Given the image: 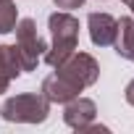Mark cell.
Returning a JSON list of instances; mask_svg holds the SVG:
<instances>
[{"instance_id": "1", "label": "cell", "mask_w": 134, "mask_h": 134, "mask_svg": "<svg viewBox=\"0 0 134 134\" xmlns=\"http://www.w3.org/2000/svg\"><path fill=\"white\" fill-rule=\"evenodd\" d=\"M47 26H50L53 45L45 50V63L55 69L58 63H63L66 58L76 50V42H79V21L69 11H58V13H50Z\"/></svg>"}, {"instance_id": "2", "label": "cell", "mask_w": 134, "mask_h": 134, "mask_svg": "<svg viewBox=\"0 0 134 134\" xmlns=\"http://www.w3.org/2000/svg\"><path fill=\"white\" fill-rule=\"evenodd\" d=\"M50 113V100L45 95H34V92H24V95H13L3 103L0 116L11 124H42Z\"/></svg>"}, {"instance_id": "3", "label": "cell", "mask_w": 134, "mask_h": 134, "mask_svg": "<svg viewBox=\"0 0 134 134\" xmlns=\"http://www.w3.org/2000/svg\"><path fill=\"white\" fill-rule=\"evenodd\" d=\"M55 69H58V71H55L58 76H63L66 82L76 84L79 90L92 87V84L97 82V76H100V66H97V60H95L90 53H76V50L66 58L63 63H58Z\"/></svg>"}, {"instance_id": "4", "label": "cell", "mask_w": 134, "mask_h": 134, "mask_svg": "<svg viewBox=\"0 0 134 134\" xmlns=\"http://www.w3.org/2000/svg\"><path fill=\"white\" fill-rule=\"evenodd\" d=\"M13 32H16V50H19V55H21L24 71H34L40 55H45V50H47L45 40H42L40 32H37L34 19H21Z\"/></svg>"}, {"instance_id": "5", "label": "cell", "mask_w": 134, "mask_h": 134, "mask_svg": "<svg viewBox=\"0 0 134 134\" xmlns=\"http://www.w3.org/2000/svg\"><path fill=\"white\" fill-rule=\"evenodd\" d=\"M87 26H90V40H92V45H97V47H110V45H113L118 21H116L110 13H90Z\"/></svg>"}, {"instance_id": "6", "label": "cell", "mask_w": 134, "mask_h": 134, "mask_svg": "<svg viewBox=\"0 0 134 134\" xmlns=\"http://www.w3.org/2000/svg\"><path fill=\"white\" fill-rule=\"evenodd\" d=\"M95 116H97V105L90 97H74L66 103V110H63V121L76 131L87 126L90 121H95Z\"/></svg>"}, {"instance_id": "7", "label": "cell", "mask_w": 134, "mask_h": 134, "mask_svg": "<svg viewBox=\"0 0 134 134\" xmlns=\"http://www.w3.org/2000/svg\"><path fill=\"white\" fill-rule=\"evenodd\" d=\"M19 74H24V66L16 45H0V95L11 87Z\"/></svg>"}, {"instance_id": "8", "label": "cell", "mask_w": 134, "mask_h": 134, "mask_svg": "<svg viewBox=\"0 0 134 134\" xmlns=\"http://www.w3.org/2000/svg\"><path fill=\"white\" fill-rule=\"evenodd\" d=\"M79 87L76 84H71V82H66L63 76H58V74H50L45 82H42V95L50 100V103H69V100H74V97H79Z\"/></svg>"}, {"instance_id": "9", "label": "cell", "mask_w": 134, "mask_h": 134, "mask_svg": "<svg viewBox=\"0 0 134 134\" xmlns=\"http://www.w3.org/2000/svg\"><path fill=\"white\" fill-rule=\"evenodd\" d=\"M113 45H116V53L121 58H129L131 60V55H134V19L131 16H126V19L118 21Z\"/></svg>"}, {"instance_id": "10", "label": "cell", "mask_w": 134, "mask_h": 134, "mask_svg": "<svg viewBox=\"0 0 134 134\" xmlns=\"http://www.w3.org/2000/svg\"><path fill=\"white\" fill-rule=\"evenodd\" d=\"M19 24V8L13 0H0V34L13 32Z\"/></svg>"}, {"instance_id": "11", "label": "cell", "mask_w": 134, "mask_h": 134, "mask_svg": "<svg viewBox=\"0 0 134 134\" xmlns=\"http://www.w3.org/2000/svg\"><path fill=\"white\" fill-rule=\"evenodd\" d=\"M53 3H55L60 11H71V8H82L84 0H53Z\"/></svg>"}, {"instance_id": "12", "label": "cell", "mask_w": 134, "mask_h": 134, "mask_svg": "<svg viewBox=\"0 0 134 134\" xmlns=\"http://www.w3.org/2000/svg\"><path fill=\"white\" fill-rule=\"evenodd\" d=\"M124 95H126V103H129V105H134V79L126 84V92H124Z\"/></svg>"}, {"instance_id": "13", "label": "cell", "mask_w": 134, "mask_h": 134, "mask_svg": "<svg viewBox=\"0 0 134 134\" xmlns=\"http://www.w3.org/2000/svg\"><path fill=\"white\" fill-rule=\"evenodd\" d=\"M129 8H131V13H134V0H131V3H129Z\"/></svg>"}, {"instance_id": "14", "label": "cell", "mask_w": 134, "mask_h": 134, "mask_svg": "<svg viewBox=\"0 0 134 134\" xmlns=\"http://www.w3.org/2000/svg\"><path fill=\"white\" fill-rule=\"evenodd\" d=\"M124 3H126V5H129V3H131V0H124Z\"/></svg>"}, {"instance_id": "15", "label": "cell", "mask_w": 134, "mask_h": 134, "mask_svg": "<svg viewBox=\"0 0 134 134\" xmlns=\"http://www.w3.org/2000/svg\"><path fill=\"white\" fill-rule=\"evenodd\" d=\"M131 60H134V55H131Z\"/></svg>"}]
</instances>
